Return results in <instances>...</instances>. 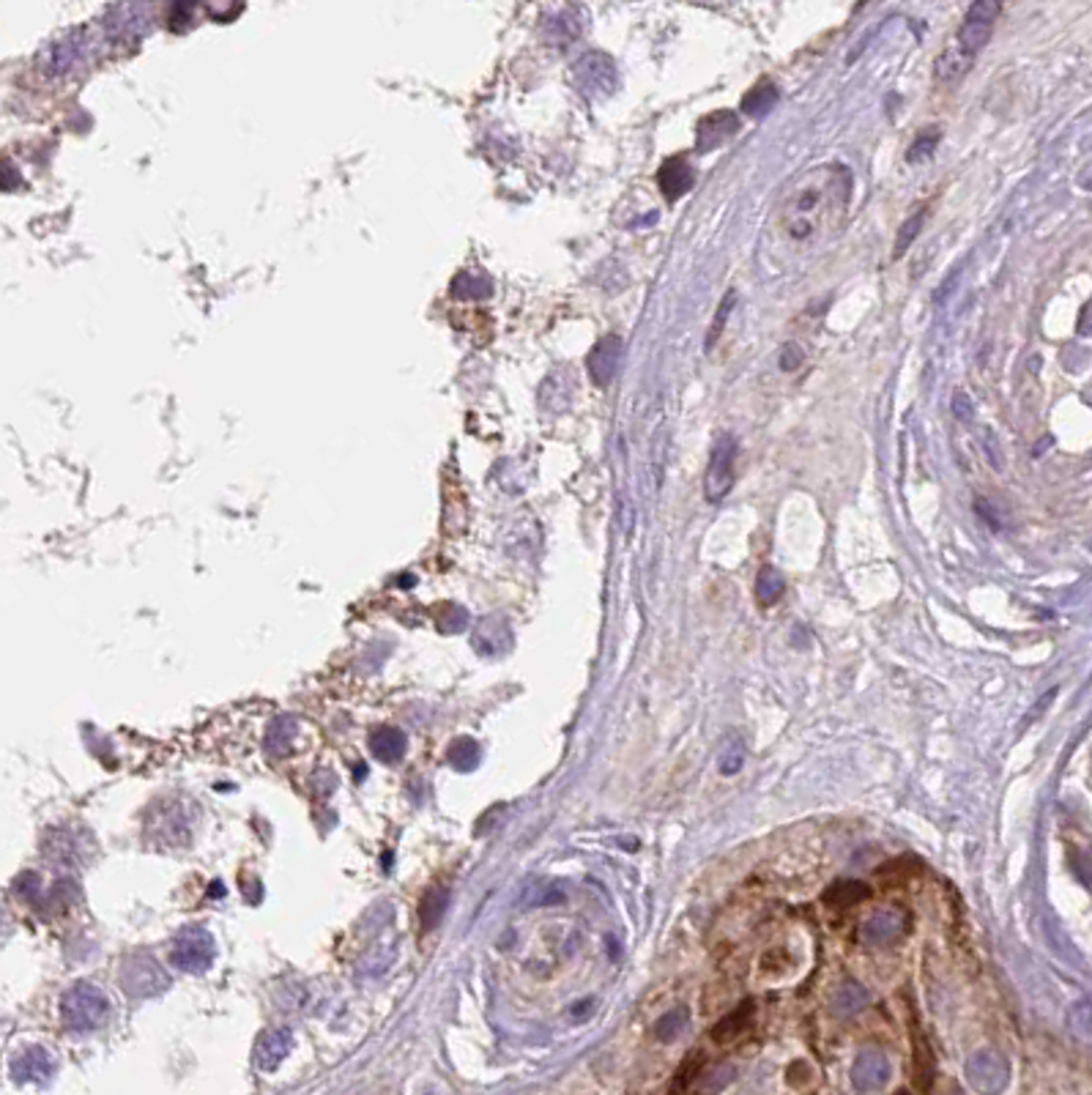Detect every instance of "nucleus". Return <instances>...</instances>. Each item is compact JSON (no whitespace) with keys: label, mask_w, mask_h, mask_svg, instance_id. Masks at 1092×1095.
<instances>
[{"label":"nucleus","mask_w":1092,"mask_h":1095,"mask_svg":"<svg viewBox=\"0 0 1092 1095\" xmlns=\"http://www.w3.org/2000/svg\"><path fill=\"white\" fill-rule=\"evenodd\" d=\"M852 192L854 175L838 162L816 165L797 175L778 200L764 234L775 263L788 266V260L805 258L830 244L847 225Z\"/></svg>","instance_id":"f257e3e1"},{"label":"nucleus","mask_w":1092,"mask_h":1095,"mask_svg":"<svg viewBox=\"0 0 1092 1095\" xmlns=\"http://www.w3.org/2000/svg\"><path fill=\"white\" fill-rule=\"evenodd\" d=\"M107 997L99 992L97 986L91 984H77L72 986L61 999V1016L63 1024L74 1030V1033H91L99 1030L102 1024L107 1022Z\"/></svg>","instance_id":"f03ea898"},{"label":"nucleus","mask_w":1092,"mask_h":1095,"mask_svg":"<svg viewBox=\"0 0 1092 1095\" xmlns=\"http://www.w3.org/2000/svg\"><path fill=\"white\" fill-rule=\"evenodd\" d=\"M999 12H1002V6H999L996 0H975V3L970 6V12H967V17H964L961 28H958L956 38L950 41V47L956 49L958 55H964L970 63H975L978 52H981V49L989 44V38H991V31H994V23L996 17H999Z\"/></svg>","instance_id":"7ed1b4c3"},{"label":"nucleus","mask_w":1092,"mask_h":1095,"mask_svg":"<svg viewBox=\"0 0 1092 1095\" xmlns=\"http://www.w3.org/2000/svg\"><path fill=\"white\" fill-rule=\"evenodd\" d=\"M573 83H576L578 94L586 97L589 102L608 99L619 86V72H616L614 58L605 55V52H586L573 66Z\"/></svg>","instance_id":"20e7f679"},{"label":"nucleus","mask_w":1092,"mask_h":1095,"mask_svg":"<svg viewBox=\"0 0 1092 1095\" xmlns=\"http://www.w3.org/2000/svg\"><path fill=\"white\" fill-rule=\"evenodd\" d=\"M739 442H736L731 433H720L715 439L713 449H710V463H707V474H704V496L710 505L723 502L725 496L734 488V460Z\"/></svg>","instance_id":"39448f33"},{"label":"nucleus","mask_w":1092,"mask_h":1095,"mask_svg":"<svg viewBox=\"0 0 1092 1095\" xmlns=\"http://www.w3.org/2000/svg\"><path fill=\"white\" fill-rule=\"evenodd\" d=\"M967 1082L981 1095H999L1010 1082V1062L996 1049H978L970 1055L967 1065Z\"/></svg>","instance_id":"423d86ee"},{"label":"nucleus","mask_w":1092,"mask_h":1095,"mask_svg":"<svg viewBox=\"0 0 1092 1095\" xmlns=\"http://www.w3.org/2000/svg\"><path fill=\"white\" fill-rule=\"evenodd\" d=\"M171 964L181 973H206L214 964V939L203 928H189L172 942Z\"/></svg>","instance_id":"0eeeda50"},{"label":"nucleus","mask_w":1092,"mask_h":1095,"mask_svg":"<svg viewBox=\"0 0 1092 1095\" xmlns=\"http://www.w3.org/2000/svg\"><path fill=\"white\" fill-rule=\"evenodd\" d=\"M622 354H625V343L619 334H605L600 337L594 348L586 357V370H589L591 383L597 386H608L616 378V370L622 365Z\"/></svg>","instance_id":"6e6552de"},{"label":"nucleus","mask_w":1092,"mask_h":1095,"mask_svg":"<svg viewBox=\"0 0 1092 1095\" xmlns=\"http://www.w3.org/2000/svg\"><path fill=\"white\" fill-rule=\"evenodd\" d=\"M887 1079H890V1060L884 1058L879 1049H865V1052H859L857 1058H854V1065H852V1087L859 1095L882 1090Z\"/></svg>","instance_id":"1a4fd4ad"},{"label":"nucleus","mask_w":1092,"mask_h":1095,"mask_svg":"<svg viewBox=\"0 0 1092 1095\" xmlns=\"http://www.w3.org/2000/svg\"><path fill=\"white\" fill-rule=\"evenodd\" d=\"M736 132H739V115L734 110L710 112L696 126V151L710 154L715 148L723 146L725 140H731Z\"/></svg>","instance_id":"9d476101"},{"label":"nucleus","mask_w":1092,"mask_h":1095,"mask_svg":"<svg viewBox=\"0 0 1092 1095\" xmlns=\"http://www.w3.org/2000/svg\"><path fill=\"white\" fill-rule=\"evenodd\" d=\"M696 184V171L688 162V157H668L657 171V186L668 203L685 197Z\"/></svg>","instance_id":"9b49d317"},{"label":"nucleus","mask_w":1092,"mask_h":1095,"mask_svg":"<svg viewBox=\"0 0 1092 1095\" xmlns=\"http://www.w3.org/2000/svg\"><path fill=\"white\" fill-rule=\"evenodd\" d=\"M291 1049H294V1035L288 1030H266L255 1041L252 1060H255L260 1071H277L283 1065V1060L291 1055Z\"/></svg>","instance_id":"f8f14e48"},{"label":"nucleus","mask_w":1092,"mask_h":1095,"mask_svg":"<svg viewBox=\"0 0 1092 1095\" xmlns=\"http://www.w3.org/2000/svg\"><path fill=\"white\" fill-rule=\"evenodd\" d=\"M121 984L129 986L132 994H157L168 986V978L151 959H132L121 970Z\"/></svg>","instance_id":"ddd939ff"},{"label":"nucleus","mask_w":1092,"mask_h":1095,"mask_svg":"<svg viewBox=\"0 0 1092 1095\" xmlns=\"http://www.w3.org/2000/svg\"><path fill=\"white\" fill-rule=\"evenodd\" d=\"M12 1073L17 1082L44 1084L55 1073V1060L49 1058V1052H44V1049H28V1052H23L20 1058L14 1060Z\"/></svg>","instance_id":"4468645a"},{"label":"nucleus","mask_w":1092,"mask_h":1095,"mask_svg":"<svg viewBox=\"0 0 1092 1095\" xmlns=\"http://www.w3.org/2000/svg\"><path fill=\"white\" fill-rule=\"evenodd\" d=\"M86 38L83 36H69V38H61V41H55L52 47H47V52H44V72L49 74H63L69 72V69H74L77 63H83V55H86Z\"/></svg>","instance_id":"2eb2a0df"},{"label":"nucleus","mask_w":1092,"mask_h":1095,"mask_svg":"<svg viewBox=\"0 0 1092 1095\" xmlns=\"http://www.w3.org/2000/svg\"><path fill=\"white\" fill-rule=\"evenodd\" d=\"M151 23V12L146 6H115L107 17V28H110L112 36H140L143 31H148Z\"/></svg>","instance_id":"dca6fc26"},{"label":"nucleus","mask_w":1092,"mask_h":1095,"mask_svg":"<svg viewBox=\"0 0 1092 1095\" xmlns=\"http://www.w3.org/2000/svg\"><path fill=\"white\" fill-rule=\"evenodd\" d=\"M778 99H781V91H778V86H775L773 80H759V83H756V86L750 88L748 94L742 97L739 110L745 112L748 118H761V115H767L770 110H775Z\"/></svg>","instance_id":"f3484780"},{"label":"nucleus","mask_w":1092,"mask_h":1095,"mask_svg":"<svg viewBox=\"0 0 1092 1095\" xmlns=\"http://www.w3.org/2000/svg\"><path fill=\"white\" fill-rule=\"evenodd\" d=\"M405 748H408V739L400 728H375L370 734V751L378 756L380 762L392 764L403 759Z\"/></svg>","instance_id":"a211bd4d"},{"label":"nucleus","mask_w":1092,"mask_h":1095,"mask_svg":"<svg viewBox=\"0 0 1092 1095\" xmlns=\"http://www.w3.org/2000/svg\"><path fill=\"white\" fill-rule=\"evenodd\" d=\"M901 924L904 921H901V915H896V912H876L862 925V939L868 945H887V942H893L901 934Z\"/></svg>","instance_id":"6ab92c4d"},{"label":"nucleus","mask_w":1092,"mask_h":1095,"mask_svg":"<svg viewBox=\"0 0 1092 1095\" xmlns=\"http://www.w3.org/2000/svg\"><path fill=\"white\" fill-rule=\"evenodd\" d=\"M868 1002H871V994H868V989H865L862 984H857V981H847V984L838 986V992H835L833 1010H835V1016L847 1019V1016H854V1013H859V1010L865 1008Z\"/></svg>","instance_id":"aec40b11"},{"label":"nucleus","mask_w":1092,"mask_h":1095,"mask_svg":"<svg viewBox=\"0 0 1092 1095\" xmlns=\"http://www.w3.org/2000/svg\"><path fill=\"white\" fill-rule=\"evenodd\" d=\"M753 1019V1002H742L739 1008H734L731 1013H725L720 1022L715 1024L713 1041L715 1044H731L734 1038L745 1033V1027Z\"/></svg>","instance_id":"412c9836"},{"label":"nucleus","mask_w":1092,"mask_h":1095,"mask_svg":"<svg viewBox=\"0 0 1092 1095\" xmlns=\"http://www.w3.org/2000/svg\"><path fill=\"white\" fill-rule=\"evenodd\" d=\"M449 907V893L446 887H430L425 893V899L419 904V924L425 931H433L436 925L442 924L444 912Z\"/></svg>","instance_id":"4be33fe9"},{"label":"nucleus","mask_w":1092,"mask_h":1095,"mask_svg":"<svg viewBox=\"0 0 1092 1095\" xmlns=\"http://www.w3.org/2000/svg\"><path fill=\"white\" fill-rule=\"evenodd\" d=\"M785 591V579L784 573L778 570V567H761L759 579H756V600H759V605H764V608H770V605H775L781 597H784Z\"/></svg>","instance_id":"5701e85b"},{"label":"nucleus","mask_w":1092,"mask_h":1095,"mask_svg":"<svg viewBox=\"0 0 1092 1095\" xmlns=\"http://www.w3.org/2000/svg\"><path fill=\"white\" fill-rule=\"evenodd\" d=\"M868 885L865 882H857V879H841V882H835L833 887H827V893H824V901L827 904H835V907H852V904H859V901L868 899Z\"/></svg>","instance_id":"b1692460"},{"label":"nucleus","mask_w":1092,"mask_h":1095,"mask_svg":"<svg viewBox=\"0 0 1092 1095\" xmlns=\"http://www.w3.org/2000/svg\"><path fill=\"white\" fill-rule=\"evenodd\" d=\"M734 1079H736V1068L731 1065V1062L715 1065V1068H710L704 1076H699V1082H696V1087H693V1093L690 1095H720L728 1084L734 1082Z\"/></svg>","instance_id":"393cba45"},{"label":"nucleus","mask_w":1092,"mask_h":1095,"mask_svg":"<svg viewBox=\"0 0 1092 1095\" xmlns=\"http://www.w3.org/2000/svg\"><path fill=\"white\" fill-rule=\"evenodd\" d=\"M690 1022V1013L685 1005H679V1008H671L668 1013H663L660 1019H657V1024H654V1035H657V1041H663V1044H671V1041H676L679 1035L685 1033V1027H688Z\"/></svg>","instance_id":"a878e982"},{"label":"nucleus","mask_w":1092,"mask_h":1095,"mask_svg":"<svg viewBox=\"0 0 1092 1095\" xmlns=\"http://www.w3.org/2000/svg\"><path fill=\"white\" fill-rule=\"evenodd\" d=\"M573 392H576V378L567 376V373H553L548 381L542 383V408H548L553 403V397H562V406L573 403Z\"/></svg>","instance_id":"bb28decb"},{"label":"nucleus","mask_w":1092,"mask_h":1095,"mask_svg":"<svg viewBox=\"0 0 1092 1095\" xmlns=\"http://www.w3.org/2000/svg\"><path fill=\"white\" fill-rule=\"evenodd\" d=\"M449 764L457 773H471L479 764V745L471 737L454 739L449 745Z\"/></svg>","instance_id":"cd10ccee"},{"label":"nucleus","mask_w":1092,"mask_h":1095,"mask_svg":"<svg viewBox=\"0 0 1092 1095\" xmlns=\"http://www.w3.org/2000/svg\"><path fill=\"white\" fill-rule=\"evenodd\" d=\"M922 222H925V209L912 211V214H909L907 220H904V225L898 228L896 249H893V258H904V255H907L909 246L915 244V239L921 236Z\"/></svg>","instance_id":"c85d7f7f"},{"label":"nucleus","mask_w":1092,"mask_h":1095,"mask_svg":"<svg viewBox=\"0 0 1092 1095\" xmlns=\"http://www.w3.org/2000/svg\"><path fill=\"white\" fill-rule=\"evenodd\" d=\"M491 280L482 277V274H474V271H463L452 283V294L460 296V299H485V296H491Z\"/></svg>","instance_id":"c756f323"},{"label":"nucleus","mask_w":1092,"mask_h":1095,"mask_svg":"<svg viewBox=\"0 0 1092 1095\" xmlns=\"http://www.w3.org/2000/svg\"><path fill=\"white\" fill-rule=\"evenodd\" d=\"M742 764H745V742L736 737V734H731V737L725 739L723 748H720V759H717V767H720V773L723 776H736L739 770H742Z\"/></svg>","instance_id":"7c9ffc66"},{"label":"nucleus","mask_w":1092,"mask_h":1095,"mask_svg":"<svg viewBox=\"0 0 1092 1095\" xmlns=\"http://www.w3.org/2000/svg\"><path fill=\"white\" fill-rule=\"evenodd\" d=\"M578 34H580V23L573 20L570 9H565V12H559V17L548 20V36H551V41H556V47H565L567 41H573Z\"/></svg>","instance_id":"2f4dec72"},{"label":"nucleus","mask_w":1092,"mask_h":1095,"mask_svg":"<svg viewBox=\"0 0 1092 1095\" xmlns=\"http://www.w3.org/2000/svg\"><path fill=\"white\" fill-rule=\"evenodd\" d=\"M1068 1030L1070 1035H1076L1079 1041H1090L1092 1035V1005L1090 999H1079L1076 1005H1070L1068 1010Z\"/></svg>","instance_id":"473e14b6"},{"label":"nucleus","mask_w":1092,"mask_h":1095,"mask_svg":"<svg viewBox=\"0 0 1092 1095\" xmlns=\"http://www.w3.org/2000/svg\"><path fill=\"white\" fill-rule=\"evenodd\" d=\"M939 140H942V129H939V126H928V129H922L921 135L915 137V143L909 146L907 162L928 160L933 151H936V146H939Z\"/></svg>","instance_id":"72a5a7b5"},{"label":"nucleus","mask_w":1092,"mask_h":1095,"mask_svg":"<svg viewBox=\"0 0 1092 1095\" xmlns=\"http://www.w3.org/2000/svg\"><path fill=\"white\" fill-rule=\"evenodd\" d=\"M915 1065H918V1079H922V1084L928 1087L933 1076V1058L922 1033H918V1027H915Z\"/></svg>","instance_id":"f704fd0d"},{"label":"nucleus","mask_w":1092,"mask_h":1095,"mask_svg":"<svg viewBox=\"0 0 1092 1095\" xmlns=\"http://www.w3.org/2000/svg\"><path fill=\"white\" fill-rule=\"evenodd\" d=\"M734 299H736L734 291H728V294H725L723 302H720V308H717V312H715L713 326H710V334H707V351H713L715 340H717V337L723 334L725 320H728V315H731V308H734Z\"/></svg>","instance_id":"c9c22d12"},{"label":"nucleus","mask_w":1092,"mask_h":1095,"mask_svg":"<svg viewBox=\"0 0 1092 1095\" xmlns=\"http://www.w3.org/2000/svg\"><path fill=\"white\" fill-rule=\"evenodd\" d=\"M975 510H978V515H981L994 531L1005 529V517L999 515V507H996L994 502H989V499H975Z\"/></svg>","instance_id":"e433bc0d"},{"label":"nucleus","mask_w":1092,"mask_h":1095,"mask_svg":"<svg viewBox=\"0 0 1092 1095\" xmlns=\"http://www.w3.org/2000/svg\"><path fill=\"white\" fill-rule=\"evenodd\" d=\"M950 408H953V417L961 419V422H970V419L975 417V403H972V397L967 392L953 394Z\"/></svg>","instance_id":"4c0bfd02"},{"label":"nucleus","mask_w":1092,"mask_h":1095,"mask_svg":"<svg viewBox=\"0 0 1092 1095\" xmlns=\"http://www.w3.org/2000/svg\"><path fill=\"white\" fill-rule=\"evenodd\" d=\"M802 362H805V354L799 351L797 345H785L784 351H781V362L778 365H781L784 373H794Z\"/></svg>","instance_id":"58836bf2"},{"label":"nucleus","mask_w":1092,"mask_h":1095,"mask_svg":"<svg viewBox=\"0 0 1092 1095\" xmlns=\"http://www.w3.org/2000/svg\"><path fill=\"white\" fill-rule=\"evenodd\" d=\"M693 1073H696V1058L688 1060V1062H685V1068H682V1073H676V1082H674V1090H671V1093H676V1090H685V1087H688L690 1076H693Z\"/></svg>","instance_id":"ea45409f"},{"label":"nucleus","mask_w":1092,"mask_h":1095,"mask_svg":"<svg viewBox=\"0 0 1092 1095\" xmlns=\"http://www.w3.org/2000/svg\"><path fill=\"white\" fill-rule=\"evenodd\" d=\"M591 1008H594V1002H591V999H583V1002H580V1005H576V1008L570 1010V1013H573V1019H576V1022H580V1019H586V1016H589L586 1010H591Z\"/></svg>","instance_id":"a19ab883"},{"label":"nucleus","mask_w":1092,"mask_h":1095,"mask_svg":"<svg viewBox=\"0 0 1092 1095\" xmlns=\"http://www.w3.org/2000/svg\"><path fill=\"white\" fill-rule=\"evenodd\" d=\"M1079 332L1081 334H1090V308L1081 309V318H1079Z\"/></svg>","instance_id":"79ce46f5"},{"label":"nucleus","mask_w":1092,"mask_h":1095,"mask_svg":"<svg viewBox=\"0 0 1092 1095\" xmlns=\"http://www.w3.org/2000/svg\"><path fill=\"white\" fill-rule=\"evenodd\" d=\"M945 1095H964V1093H961V1090H956V1087H950Z\"/></svg>","instance_id":"37998d69"},{"label":"nucleus","mask_w":1092,"mask_h":1095,"mask_svg":"<svg viewBox=\"0 0 1092 1095\" xmlns=\"http://www.w3.org/2000/svg\"><path fill=\"white\" fill-rule=\"evenodd\" d=\"M898 1095H909V1093H898Z\"/></svg>","instance_id":"c03bdc74"}]
</instances>
